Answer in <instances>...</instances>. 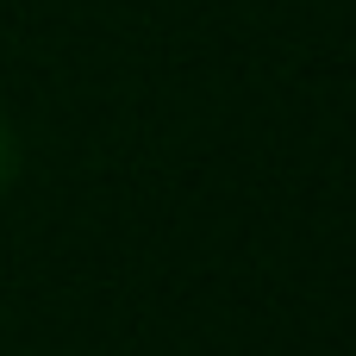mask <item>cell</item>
<instances>
[{
    "instance_id": "6da1fadb",
    "label": "cell",
    "mask_w": 356,
    "mask_h": 356,
    "mask_svg": "<svg viewBox=\"0 0 356 356\" xmlns=\"http://www.w3.org/2000/svg\"><path fill=\"white\" fill-rule=\"evenodd\" d=\"M6 163H13V144H6V131H0V175H6Z\"/></svg>"
}]
</instances>
